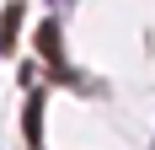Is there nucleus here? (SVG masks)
Masks as SVG:
<instances>
[{"mask_svg": "<svg viewBox=\"0 0 155 150\" xmlns=\"http://www.w3.org/2000/svg\"><path fill=\"white\" fill-rule=\"evenodd\" d=\"M21 134H27V145H43V97L27 102V123H21Z\"/></svg>", "mask_w": 155, "mask_h": 150, "instance_id": "nucleus-1", "label": "nucleus"}, {"mask_svg": "<svg viewBox=\"0 0 155 150\" xmlns=\"http://www.w3.org/2000/svg\"><path fill=\"white\" fill-rule=\"evenodd\" d=\"M16 32H21V5L11 0V5H5V16H0V43L11 48V43H16Z\"/></svg>", "mask_w": 155, "mask_h": 150, "instance_id": "nucleus-2", "label": "nucleus"}, {"mask_svg": "<svg viewBox=\"0 0 155 150\" xmlns=\"http://www.w3.org/2000/svg\"><path fill=\"white\" fill-rule=\"evenodd\" d=\"M38 48H43L48 59H59V27H54V22H43V27H38Z\"/></svg>", "mask_w": 155, "mask_h": 150, "instance_id": "nucleus-3", "label": "nucleus"}]
</instances>
